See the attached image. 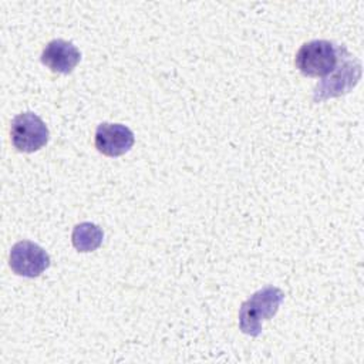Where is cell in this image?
<instances>
[{
  "label": "cell",
  "mask_w": 364,
  "mask_h": 364,
  "mask_svg": "<svg viewBox=\"0 0 364 364\" xmlns=\"http://www.w3.org/2000/svg\"><path fill=\"white\" fill-rule=\"evenodd\" d=\"M283 299L284 293L274 286H266L255 291L239 309L240 331L257 337L262 333V323L277 313Z\"/></svg>",
  "instance_id": "1"
},
{
  "label": "cell",
  "mask_w": 364,
  "mask_h": 364,
  "mask_svg": "<svg viewBox=\"0 0 364 364\" xmlns=\"http://www.w3.org/2000/svg\"><path fill=\"white\" fill-rule=\"evenodd\" d=\"M344 48L328 40H311L299 48L294 64L304 75L326 77L338 65Z\"/></svg>",
  "instance_id": "2"
},
{
  "label": "cell",
  "mask_w": 364,
  "mask_h": 364,
  "mask_svg": "<svg viewBox=\"0 0 364 364\" xmlns=\"http://www.w3.org/2000/svg\"><path fill=\"white\" fill-rule=\"evenodd\" d=\"M10 136L13 146L20 152H34L48 142V128L34 112H21L11 119Z\"/></svg>",
  "instance_id": "3"
},
{
  "label": "cell",
  "mask_w": 364,
  "mask_h": 364,
  "mask_svg": "<svg viewBox=\"0 0 364 364\" xmlns=\"http://www.w3.org/2000/svg\"><path fill=\"white\" fill-rule=\"evenodd\" d=\"M361 77V63L357 58H346L326 75L314 88L313 101L320 102L327 98L350 92Z\"/></svg>",
  "instance_id": "4"
},
{
  "label": "cell",
  "mask_w": 364,
  "mask_h": 364,
  "mask_svg": "<svg viewBox=\"0 0 364 364\" xmlns=\"http://www.w3.org/2000/svg\"><path fill=\"white\" fill-rule=\"evenodd\" d=\"M9 264L18 276L37 277L50 266V256L40 245L20 240L10 250Z\"/></svg>",
  "instance_id": "5"
},
{
  "label": "cell",
  "mask_w": 364,
  "mask_h": 364,
  "mask_svg": "<svg viewBox=\"0 0 364 364\" xmlns=\"http://www.w3.org/2000/svg\"><path fill=\"white\" fill-rule=\"evenodd\" d=\"M132 131L122 124L102 122L95 131V148L107 156H119L134 145Z\"/></svg>",
  "instance_id": "6"
},
{
  "label": "cell",
  "mask_w": 364,
  "mask_h": 364,
  "mask_svg": "<svg viewBox=\"0 0 364 364\" xmlns=\"http://www.w3.org/2000/svg\"><path fill=\"white\" fill-rule=\"evenodd\" d=\"M80 50L67 40L55 38L47 43L41 53V63L53 73L68 74L80 63Z\"/></svg>",
  "instance_id": "7"
},
{
  "label": "cell",
  "mask_w": 364,
  "mask_h": 364,
  "mask_svg": "<svg viewBox=\"0 0 364 364\" xmlns=\"http://www.w3.org/2000/svg\"><path fill=\"white\" fill-rule=\"evenodd\" d=\"M102 237H104L102 230L97 225L90 222H82L75 225L71 235L73 245L78 252L95 250L102 243Z\"/></svg>",
  "instance_id": "8"
}]
</instances>
